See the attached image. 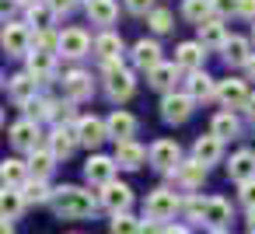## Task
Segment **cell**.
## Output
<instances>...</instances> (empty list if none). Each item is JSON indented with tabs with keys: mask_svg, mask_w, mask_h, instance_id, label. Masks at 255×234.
Returning <instances> with one entry per match:
<instances>
[{
	"mask_svg": "<svg viewBox=\"0 0 255 234\" xmlns=\"http://www.w3.org/2000/svg\"><path fill=\"white\" fill-rule=\"evenodd\" d=\"M227 175H231L234 182L255 178V154H252V150H238V154L227 161Z\"/></svg>",
	"mask_w": 255,
	"mask_h": 234,
	"instance_id": "cell-31",
	"label": "cell"
},
{
	"mask_svg": "<svg viewBox=\"0 0 255 234\" xmlns=\"http://www.w3.org/2000/svg\"><path fill=\"white\" fill-rule=\"evenodd\" d=\"M192 109H196V98H192L189 91H168V95L161 98V119L171 122V126L185 122V119L192 116Z\"/></svg>",
	"mask_w": 255,
	"mask_h": 234,
	"instance_id": "cell-4",
	"label": "cell"
},
{
	"mask_svg": "<svg viewBox=\"0 0 255 234\" xmlns=\"http://www.w3.org/2000/svg\"><path fill=\"white\" fill-rule=\"evenodd\" d=\"M185 91L196 98V105L199 102H210V98H217V81L206 74V70H192V74H185Z\"/></svg>",
	"mask_w": 255,
	"mask_h": 234,
	"instance_id": "cell-21",
	"label": "cell"
},
{
	"mask_svg": "<svg viewBox=\"0 0 255 234\" xmlns=\"http://www.w3.org/2000/svg\"><path fill=\"white\" fill-rule=\"evenodd\" d=\"M0 234H14V231H11V220H4V231H0Z\"/></svg>",
	"mask_w": 255,
	"mask_h": 234,
	"instance_id": "cell-53",
	"label": "cell"
},
{
	"mask_svg": "<svg viewBox=\"0 0 255 234\" xmlns=\"http://www.w3.org/2000/svg\"><path fill=\"white\" fill-rule=\"evenodd\" d=\"M95 56H98L102 63H109V60H123V35L112 32V28H102V35L95 39Z\"/></svg>",
	"mask_w": 255,
	"mask_h": 234,
	"instance_id": "cell-26",
	"label": "cell"
},
{
	"mask_svg": "<svg viewBox=\"0 0 255 234\" xmlns=\"http://www.w3.org/2000/svg\"><path fill=\"white\" fill-rule=\"evenodd\" d=\"M203 220H206L210 227H224V224L231 220V203L220 199V196H210L206 206H203Z\"/></svg>",
	"mask_w": 255,
	"mask_h": 234,
	"instance_id": "cell-33",
	"label": "cell"
},
{
	"mask_svg": "<svg viewBox=\"0 0 255 234\" xmlns=\"http://www.w3.org/2000/svg\"><path fill=\"white\" fill-rule=\"evenodd\" d=\"M238 199L252 210L255 206V178H248V182H238Z\"/></svg>",
	"mask_w": 255,
	"mask_h": 234,
	"instance_id": "cell-44",
	"label": "cell"
},
{
	"mask_svg": "<svg viewBox=\"0 0 255 234\" xmlns=\"http://www.w3.org/2000/svg\"><path fill=\"white\" fill-rule=\"evenodd\" d=\"M241 70H245V81H255V56H252V60L241 67Z\"/></svg>",
	"mask_w": 255,
	"mask_h": 234,
	"instance_id": "cell-49",
	"label": "cell"
},
{
	"mask_svg": "<svg viewBox=\"0 0 255 234\" xmlns=\"http://www.w3.org/2000/svg\"><path fill=\"white\" fill-rule=\"evenodd\" d=\"M150 164H154L157 171H175V168L182 164V147H178L175 140H157V143H150Z\"/></svg>",
	"mask_w": 255,
	"mask_h": 234,
	"instance_id": "cell-15",
	"label": "cell"
},
{
	"mask_svg": "<svg viewBox=\"0 0 255 234\" xmlns=\"http://www.w3.org/2000/svg\"><path fill=\"white\" fill-rule=\"evenodd\" d=\"M116 157H105V154H91L88 157V164H84V178L91 182V185H109L112 178H116Z\"/></svg>",
	"mask_w": 255,
	"mask_h": 234,
	"instance_id": "cell-16",
	"label": "cell"
},
{
	"mask_svg": "<svg viewBox=\"0 0 255 234\" xmlns=\"http://www.w3.org/2000/svg\"><path fill=\"white\" fill-rule=\"evenodd\" d=\"M98 206H102V203H98L88 189H81V185H60V189L53 192V210H56L60 217H67V220H84V217H91Z\"/></svg>",
	"mask_w": 255,
	"mask_h": 234,
	"instance_id": "cell-1",
	"label": "cell"
},
{
	"mask_svg": "<svg viewBox=\"0 0 255 234\" xmlns=\"http://www.w3.org/2000/svg\"><path fill=\"white\" fill-rule=\"evenodd\" d=\"M28 161H18V157H7L4 164H0V178H4V185H11V189H21L25 182H28Z\"/></svg>",
	"mask_w": 255,
	"mask_h": 234,
	"instance_id": "cell-32",
	"label": "cell"
},
{
	"mask_svg": "<svg viewBox=\"0 0 255 234\" xmlns=\"http://www.w3.org/2000/svg\"><path fill=\"white\" fill-rule=\"evenodd\" d=\"M95 49V42H91V35L84 32V28H63L60 32V56L63 60H84L88 53Z\"/></svg>",
	"mask_w": 255,
	"mask_h": 234,
	"instance_id": "cell-6",
	"label": "cell"
},
{
	"mask_svg": "<svg viewBox=\"0 0 255 234\" xmlns=\"http://www.w3.org/2000/svg\"><path fill=\"white\" fill-rule=\"evenodd\" d=\"M25 70H28L39 84L56 81V53H39V49H32V53L25 56Z\"/></svg>",
	"mask_w": 255,
	"mask_h": 234,
	"instance_id": "cell-13",
	"label": "cell"
},
{
	"mask_svg": "<svg viewBox=\"0 0 255 234\" xmlns=\"http://www.w3.org/2000/svg\"><path fill=\"white\" fill-rule=\"evenodd\" d=\"M63 95H67V102H88V98L95 95V81H91V74L81 70V67L67 70V74H63Z\"/></svg>",
	"mask_w": 255,
	"mask_h": 234,
	"instance_id": "cell-7",
	"label": "cell"
},
{
	"mask_svg": "<svg viewBox=\"0 0 255 234\" xmlns=\"http://www.w3.org/2000/svg\"><path fill=\"white\" fill-rule=\"evenodd\" d=\"M84 14H88L91 25L109 28V25H116V18H119V4H116V0H91V4H84Z\"/></svg>",
	"mask_w": 255,
	"mask_h": 234,
	"instance_id": "cell-24",
	"label": "cell"
},
{
	"mask_svg": "<svg viewBox=\"0 0 255 234\" xmlns=\"http://www.w3.org/2000/svg\"><path fill=\"white\" fill-rule=\"evenodd\" d=\"M203 206H206V199H199V196L182 199V210H185V217H189V220H203Z\"/></svg>",
	"mask_w": 255,
	"mask_h": 234,
	"instance_id": "cell-42",
	"label": "cell"
},
{
	"mask_svg": "<svg viewBox=\"0 0 255 234\" xmlns=\"http://www.w3.org/2000/svg\"><path fill=\"white\" fill-rule=\"evenodd\" d=\"M11 143L18 147V150H35V147H42V129H39V122L35 119H18L14 126H11Z\"/></svg>",
	"mask_w": 255,
	"mask_h": 234,
	"instance_id": "cell-14",
	"label": "cell"
},
{
	"mask_svg": "<svg viewBox=\"0 0 255 234\" xmlns=\"http://www.w3.org/2000/svg\"><path fill=\"white\" fill-rule=\"evenodd\" d=\"M206 46L199 42V39H192V42H178V49H175V63H178V70H185V74H192V70H203L206 67Z\"/></svg>",
	"mask_w": 255,
	"mask_h": 234,
	"instance_id": "cell-12",
	"label": "cell"
},
{
	"mask_svg": "<svg viewBox=\"0 0 255 234\" xmlns=\"http://www.w3.org/2000/svg\"><path fill=\"white\" fill-rule=\"evenodd\" d=\"M4 53L7 56H28L32 53V25L28 21H4Z\"/></svg>",
	"mask_w": 255,
	"mask_h": 234,
	"instance_id": "cell-3",
	"label": "cell"
},
{
	"mask_svg": "<svg viewBox=\"0 0 255 234\" xmlns=\"http://www.w3.org/2000/svg\"><path fill=\"white\" fill-rule=\"evenodd\" d=\"M102 74H105V95H109V102H129L133 98V91H136V74L123 63V60H109V63H102Z\"/></svg>",
	"mask_w": 255,
	"mask_h": 234,
	"instance_id": "cell-2",
	"label": "cell"
},
{
	"mask_svg": "<svg viewBox=\"0 0 255 234\" xmlns=\"http://www.w3.org/2000/svg\"><path fill=\"white\" fill-rule=\"evenodd\" d=\"M98 203L109 210V213H126L129 210V203H133V189L126 185V182H109V185H102V192H98Z\"/></svg>",
	"mask_w": 255,
	"mask_h": 234,
	"instance_id": "cell-9",
	"label": "cell"
},
{
	"mask_svg": "<svg viewBox=\"0 0 255 234\" xmlns=\"http://www.w3.org/2000/svg\"><path fill=\"white\" fill-rule=\"evenodd\" d=\"M252 42H255V25H252Z\"/></svg>",
	"mask_w": 255,
	"mask_h": 234,
	"instance_id": "cell-56",
	"label": "cell"
},
{
	"mask_svg": "<svg viewBox=\"0 0 255 234\" xmlns=\"http://www.w3.org/2000/svg\"><path fill=\"white\" fill-rule=\"evenodd\" d=\"M56 18H60V14H56V11L46 4V0H42V4H32V7H28V18H25V21H28V25H35V32H42V28H53V21H56Z\"/></svg>",
	"mask_w": 255,
	"mask_h": 234,
	"instance_id": "cell-36",
	"label": "cell"
},
{
	"mask_svg": "<svg viewBox=\"0 0 255 234\" xmlns=\"http://www.w3.org/2000/svg\"><path fill=\"white\" fill-rule=\"evenodd\" d=\"M238 18L255 21V0H238Z\"/></svg>",
	"mask_w": 255,
	"mask_h": 234,
	"instance_id": "cell-48",
	"label": "cell"
},
{
	"mask_svg": "<svg viewBox=\"0 0 255 234\" xmlns=\"http://www.w3.org/2000/svg\"><path fill=\"white\" fill-rule=\"evenodd\" d=\"M248 224H252V231H255V206L248 210Z\"/></svg>",
	"mask_w": 255,
	"mask_h": 234,
	"instance_id": "cell-52",
	"label": "cell"
},
{
	"mask_svg": "<svg viewBox=\"0 0 255 234\" xmlns=\"http://www.w3.org/2000/svg\"><path fill=\"white\" fill-rule=\"evenodd\" d=\"M175 81H178V63H157L150 74H147V84L154 91H175Z\"/></svg>",
	"mask_w": 255,
	"mask_h": 234,
	"instance_id": "cell-29",
	"label": "cell"
},
{
	"mask_svg": "<svg viewBox=\"0 0 255 234\" xmlns=\"http://www.w3.org/2000/svg\"><path fill=\"white\" fill-rule=\"evenodd\" d=\"M182 18L192 25H203L213 18V0H182Z\"/></svg>",
	"mask_w": 255,
	"mask_h": 234,
	"instance_id": "cell-35",
	"label": "cell"
},
{
	"mask_svg": "<svg viewBox=\"0 0 255 234\" xmlns=\"http://www.w3.org/2000/svg\"><path fill=\"white\" fill-rule=\"evenodd\" d=\"M245 112H248V119H252V122H255V95H252V98H248V105H245Z\"/></svg>",
	"mask_w": 255,
	"mask_h": 234,
	"instance_id": "cell-50",
	"label": "cell"
},
{
	"mask_svg": "<svg viewBox=\"0 0 255 234\" xmlns=\"http://www.w3.org/2000/svg\"><path fill=\"white\" fill-rule=\"evenodd\" d=\"M248 234H255V231H248Z\"/></svg>",
	"mask_w": 255,
	"mask_h": 234,
	"instance_id": "cell-58",
	"label": "cell"
},
{
	"mask_svg": "<svg viewBox=\"0 0 255 234\" xmlns=\"http://www.w3.org/2000/svg\"><path fill=\"white\" fill-rule=\"evenodd\" d=\"M112 157H116L119 168L136 171V168H143V161H150V147H143V143H136V140H119Z\"/></svg>",
	"mask_w": 255,
	"mask_h": 234,
	"instance_id": "cell-11",
	"label": "cell"
},
{
	"mask_svg": "<svg viewBox=\"0 0 255 234\" xmlns=\"http://www.w3.org/2000/svg\"><path fill=\"white\" fill-rule=\"evenodd\" d=\"M238 0H213V18H234Z\"/></svg>",
	"mask_w": 255,
	"mask_h": 234,
	"instance_id": "cell-43",
	"label": "cell"
},
{
	"mask_svg": "<svg viewBox=\"0 0 255 234\" xmlns=\"http://www.w3.org/2000/svg\"><path fill=\"white\" fill-rule=\"evenodd\" d=\"M164 234H189V227H164Z\"/></svg>",
	"mask_w": 255,
	"mask_h": 234,
	"instance_id": "cell-51",
	"label": "cell"
},
{
	"mask_svg": "<svg viewBox=\"0 0 255 234\" xmlns=\"http://www.w3.org/2000/svg\"><path fill=\"white\" fill-rule=\"evenodd\" d=\"M196 32H199V42H203L210 53H213V49H224V42L231 39L227 28H224V18H210V21L196 25Z\"/></svg>",
	"mask_w": 255,
	"mask_h": 234,
	"instance_id": "cell-25",
	"label": "cell"
},
{
	"mask_svg": "<svg viewBox=\"0 0 255 234\" xmlns=\"http://www.w3.org/2000/svg\"><path fill=\"white\" fill-rule=\"evenodd\" d=\"M25 203H28L25 189H11V185H4V199H0L4 220H18V217H21V210H25Z\"/></svg>",
	"mask_w": 255,
	"mask_h": 234,
	"instance_id": "cell-34",
	"label": "cell"
},
{
	"mask_svg": "<svg viewBox=\"0 0 255 234\" xmlns=\"http://www.w3.org/2000/svg\"><path fill=\"white\" fill-rule=\"evenodd\" d=\"M213 234H231V231H224V227H217V231H213Z\"/></svg>",
	"mask_w": 255,
	"mask_h": 234,
	"instance_id": "cell-55",
	"label": "cell"
},
{
	"mask_svg": "<svg viewBox=\"0 0 255 234\" xmlns=\"http://www.w3.org/2000/svg\"><path fill=\"white\" fill-rule=\"evenodd\" d=\"M248 81L241 77H227V81H217V102L224 109H245L248 105Z\"/></svg>",
	"mask_w": 255,
	"mask_h": 234,
	"instance_id": "cell-8",
	"label": "cell"
},
{
	"mask_svg": "<svg viewBox=\"0 0 255 234\" xmlns=\"http://www.w3.org/2000/svg\"><path fill=\"white\" fill-rule=\"evenodd\" d=\"M53 105H56L53 98H42V95H35V98H32L28 105H21V109H25V116H28V119L42 122V119H49V116H53Z\"/></svg>",
	"mask_w": 255,
	"mask_h": 234,
	"instance_id": "cell-39",
	"label": "cell"
},
{
	"mask_svg": "<svg viewBox=\"0 0 255 234\" xmlns=\"http://www.w3.org/2000/svg\"><path fill=\"white\" fill-rule=\"evenodd\" d=\"M39 81L28 74V70H21V74H14V77H7V95H11V102L14 105H28L35 95H39Z\"/></svg>",
	"mask_w": 255,
	"mask_h": 234,
	"instance_id": "cell-17",
	"label": "cell"
},
{
	"mask_svg": "<svg viewBox=\"0 0 255 234\" xmlns=\"http://www.w3.org/2000/svg\"><path fill=\"white\" fill-rule=\"evenodd\" d=\"M178 210H182V199L171 189H154L143 203V217H154V220H171Z\"/></svg>",
	"mask_w": 255,
	"mask_h": 234,
	"instance_id": "cell-5",
	"label": "cell"
},
{
	"mask_svg": "<svg viewBox=\"0 0 255 234\" xmlns=\"http://www.w3.org/2000/svg\"><path fill=\"white\" fill-rule=\"evenodd\" d=\"M164 220H154V217H147L143 224H140V234H164Z\"/></svg>",
	"mask_w": 255,
	"mask_h": 234,
	"instance_id": "cell-47",
	"label": "cell"
},
{
	"mask_svg": "<svg viewBox=\"0 0 255 234\" xmlns=\"http://www.w3.org/2000/svg\"><path fill=\"white\" fill-rule=\"evenodd\" d=\"M220 154H224V140H220V136H213V133H206V136H199V140L192 143V157H196V161H203L206 168H210V164H217V161H220Z\"/></svg>",
	"mask_w": 255,
	"mask_h": 234,
	"instance_id": "cell-27",
	"label": "cell"
},
{
	"mask_svg": "<svg viewBox=\"0 0 255 234\" xmlns=\"http://www.w3.org/2000/svg\"><path fill=\"white\" fill-rule=\"evenodd\" d=\"M46 4H49L60 18H67V14H74V7L81 4V0H46Z\"/></svg>",
	"mask_w": 255,
	"mask_h": 234,
	"instance_id": "cell-46",
	"label": "cell"
},
{
	"mask_svg": "<svg viewBox=\"0 0 255 234\" xmlns=\"http://www.w3.org/2000/svg\"><path fill=\"white\" fill-rule=\"evenodd\" d=\"M147 25H150V32H154V35H164V32H171V28H175V14H171L168 7H154V11L147 14Z\"/></svg>",
	"mask_w": 255,
	"mask_h": 234,
	"instance_id": "cell-37",
	"label": "cell"
},
{
	"mask_svg": "<svg viewBox=\"0 0 255 234\" xmlns=\"http://www.w3.org/2000/svg\"><path fill=\"white\" fill-rule=\"evenodd\" d=\"M105 122H109V140H116V143H119V140H133V133H136V126H140L136 116L126 112V109H116Z\"/></svg>",
	"mask_w": 255,
	"mask_h": 234,
	"instance_id": "cell-22",
	"label": "cell"
},
{
	"mask_svg": "<svg viewBox=\"0 0 255 234\" xmlns=\"http://www.w3.org/2000/svg\"><path fill=\"white\" fill-rule=\"evenodd\" d=\"M126 11L136 14V18H147L154 11V0H126Z\"/></svg>",
	"mask_w": 255,
	"mask_h": 234,
	"instance_id": "cell-45",
	"label": "cell"
},
{
	"mask_svg": "<svg viewBox=\"0 0 255 234\" xmlns=\"http://www.w3.org/2000/svg\"><path fill=\"white\" fill-rule=\"evenodd\" d=\"M109 234H140V220L129 217V213H112Z\"/></svg>",
	"mask_w": 255,
	"mask_h": 234,
	"instance_id": "cell-40",
	"label": "cell"
},
{
	"mask_svg": "<svg viewBox=\"0 0 255 234\" xmlns=\"http://www.w3.org/2000/svg\"><path fill=\"white\" fill-rule=\"evenodd\" d=\"M21 4H25V7H32V4H42V0H21Z\"/></svg>",
	"mask_w": 255,
	"mask_h": 234,
	"instance_id": "cell-54",
	"label": "cell"
},
{
	"mask_svg": "<svg viewBox=\"0 0 255 234\" xmlns=\"http://www.w3.org/2000/svg\"><path fill=\"white\" fill-rule=\"evenodd\" d=\"M74 105H77V102H56L49 119H53L56 126H63V122H77V116H74Z\"/></svg>",
	"mask_w": 255,
	"mask_h": 234,
	"instance_id": "cell-41",
	"label": "cell"
},
{
	"mask_svg": "<svg viewBox=\"0 0 255 234\" xmlns=\"http://www.w3.org/2000/svg\"><path fill=\"white\" fill-rule=\"evenodd\" d=\"M129 60H133L136 70L150 74L157 63H164V60H161V42H157V39H136L133 49H129Z\"/></svg>",
	"mask_w": 255,
	"mask_h": 234,
	"instance_id": "cell-10",
	"label": "cell"
},
{
	"mask_svg": "<svg viewBox=\"0 0 255 234\" xmlns=\"http://www.w3.org/2000/svg\"><path fill=\"white\" fill-rule=\"evenodd\" d=\"M210 133H213V136H220V140H231V136H238V133H241V119L234 116V109H224V112H217V116H213V122H210Z\"/></svg>",
	"mask_w": 255,
	"mask_h": 234,
	"instance_id": "cell-30",
	"label": "cell"
},
{
	"mask_svg": "<svg viewBox=\"0 0 255 234\" xmlns=\"http://www.w3.org/2000/svg\"><path fill=\"white\" fill-rule=\"evenodd\" d=\"M81 4H91V0H81Z\"/></svg>",
	"mask_w": 255,
	"mask_h": 234,
	"instance_id": "cell-57",
	"label": "cell"
},
{
	"mask_svg": "<svg viewBox=\"0 0 255 234\" xmlns=\"http://www.w3.org/2000/svg\"><path fill=\"white\" fill-rule=\"evenodd\" d=\"M168 175H175V182L192 192V189H199V185L206 182V164L192 157V161H182V164H178L175 171H168Z\"/></svg>",
	"mask_w": 255,
	"mask_h": 234,
	"instance_id": "cell-23",
	"label": "cell"
},
{
	"mask_svg": "<svg viewBox=\"0 0 255 234\" xmlns=\"http://www.w3.org/2000/svg\"><path fill=\"white\" fill-rule=\"evenodd\" d=\"M56 154H53V147H35V150H28V171H32V178H49L53 175V168H56Z\"/></svg>",
	"mask_w": 255,
	"mask_h": 234,
	"instance_id": "cell-28",
	"label": "cell"
},
{
	"mask_svg": "<svg viewBox=\"0 0 255 234\" xmlns=\"http://www.w3.org/2000/svg\"><path fill=\"white\" fill-rule=\"evenodd\" d=\"M21 189H25L28 203H53V192H56V189H49V185H46V178H28Z\"/></svg>",
	"mask_w": 255,
	"mask_h": 234,
	"instance_id": "cell-38",
	"label": "cell"
},
{
	"mask_svg": "<svg viewBox=\"0 0 255 234\" xmlns=\"http://www.w3.org/2000/svg\"><path fill=\"white\" fill-rule=\"evenodd\" d=\"M77 143H81V136H77V122H63V126H56V129L49 133V147H53L56 157H70Z\"/></svg>",
	"mask_w": 255,
	"mask_h": 234,
	"instance_id": "cell-19",
	"label": "cell"
},
{
	"mask_svg": "<svg viewBox=\"0 0 255 234\" xmlns=\"http://www.w3.org/2000/svg\"><path fill=\"white\" fill-rule=\"evenodd\" d=\"M77 136L84 147H102L109 140V122L98 119V116H81L77 119Z\"/></svg>",
	"mask_w": 255,
	"mask_h": 234,
	"instance_id": "cell-18",
	"label": "cell"
},
{
	"mask_svg": "<svg viewBox=\"0 0 255 234\" xmlns=\"http://www.w3.org/2000/svg\"><path fill=\"white\" fill-rule=\"evenodd\" d=\"M220 56H224L227 67H245V63L255 56V53H252V39H245V35H231V39L224 42Z\"/></svg>",
	"mask_w": 255,
	"mask_h": 234,
	"instance_id": "cell-20",
	"label": "cell"
}]
</instances>
